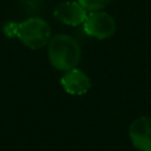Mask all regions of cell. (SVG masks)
Masks as SVG:
<instances>
[{
  "label": "cell",
  "mask_w": 151,
  "mask_h": 151,
  "mask_svg": "<svg viewBox=\"0 0 151 151\" xmlns=\"http://www.w3.org/2000/svg\"><path fill=\"white\" fill-rule=\"evenodd\" d=\"M47 54L51 65L59 71L74 68L81 55L78 41L67 34H57L47 44Z\"/></svg>",
  "instance_id": "cell-1"
},
{
  "label": "cell",
  "mask_w": 151,
  "mask_h": 151,
  "mask_svg": "<svg viewBox=\"0 0 151 151\" xmlns=\"http://www.w3.org/2000/svg\"><path fill=\"white\" fill-rule=\"evenodd\" d=\"M51 35L50 25L39 17H32L19 22L17 38L31 50H39L46 46L52 38Z\"/></svg>",
  "instance_id": "cell-2"
},
{
  "label": "cell",
  "mask_w": 151,
  "mask_h": 151,
  "mask_svg": "<svg viewBox=\"0 0 151 151\" xmlns=\"http://www.w3.org/2000/svg\"><path fill=\"white\" fill-rule=\"evenodd\" d=\"M84 32L92 38L103 40L110 38L116 31L114 19L106 12L93 11L90 12L83 24Z\"/></svg>",
  "instance_id": "cell-3"
},
{
  "label": "cell",
  "mask_w": 151,
  "mask_h": 151,
  "mask_svg": "<svg viewBox=\"0 0 151 151\" xmlns=\"http://www.w3.org/2000/svg\"><path fill=\"white\" fill-rule=\"evenodd\" d=\"M87 14V11L78 1H61L54 7L53 11L54 18L61 24L68 26L84 24Z\"/></svg>",
  "instance_id": "cell-4"
},
{
  "label": "cell",
  "mask_w": 151,
  "mask_h": 151,
  "mask_svg": "<svg viewBox=\"0 0 151 151\" xmlns=\"http://www.w3.org/2000/svg\"><path fill=\"white\" fill-rule=\"evenodd\" d=\"M129 136L137 150L151 151V117L134 119L130 125Z\"/></svg>",
  "instance_id": "cell-5"
},
{
  "label": "cell",
  "mask_w": 151,
  "mask_h": 151,
  "mask_svg": "<svg viewBox=\"0 0 151 151\" xmlns=\"http://www.w3.org/2000/svg\"><path fill=\"white\" fill-rule=\"evenodd\" d=\"M60 84L63 88L72 96L85 94L91 87V80L88 76L77 67L66 71L60 79Z\"/></svg>",
  "instance_id": "cell-6"
},
{
  "label": "cell",
  "mask_w": 151,
  "mask_h": 151,
  "mask_svg": "<svg viewBox=\"0 0 151 151\" xmlns=\"http://www.w3.org/2000/svg\"><path fill=\"white\" fill-rule=\"evenodd\" d=\"M111 0H78V2L86 9L90 12L93 11H100L103 8H105Z\"/></svg>",
  "instance_id": "cell-7"
},
{
  "label": "cell",
  "mask_w": 151,
  "mask_h": 151,
  "mask_svg": "<svg viewBox=\"0 0 151 151\" xmlns=\"http://www.w3.org/2000/svg\"><path fill=\"white\" fill-rule=\"evenodd\" d=\"M18 26L19 22H14V21H8L2 26V32L5 33L6 37L8 38H14L18 34Z\"/></svg>",
  "instance_id": "cell-8"
}]
</instances>
